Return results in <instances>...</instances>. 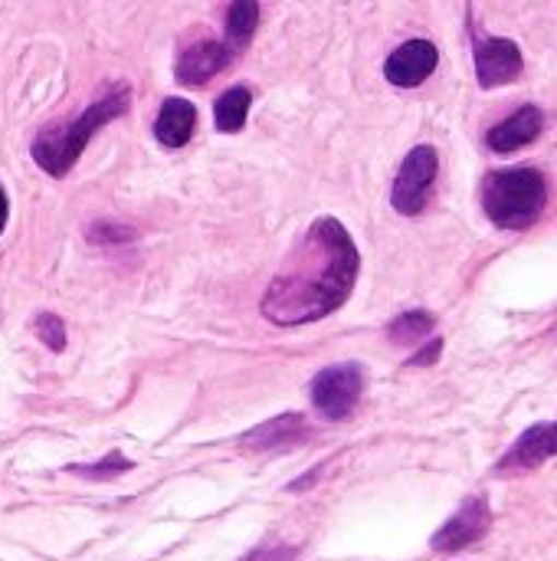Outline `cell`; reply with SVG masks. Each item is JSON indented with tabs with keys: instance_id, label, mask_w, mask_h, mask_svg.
I'll return each mask as SVG.
<instances>
[{
	"instance_id": "6da1fadb",
	"label": "cell",
	"mask_w": 557,
	"mask_h": 561,
	"mask_svg": "<svg viewBox=\"0 0 557 561\" xmlns=\"http://www.w3.org/2000/svg\"><path fill=\"white\" fill-rule=\"evenodd\" d=\"M358 270L361 256L351 233L335 217H322L269 283L259 312L282 329L318 322L348 302Z\"/></svg>"
},
{
	"instance_id": "7a4b0ae2",
	"label": "cell",
	"mask_w": 557,
	"mask_h": 561,
	"mask_svg": "<svg viewBox=\"0 0 557 561\" xmlns=\"http://www.w3.org/2000/svg\"><path fill=\"white\" fill-rule=\"evenodd\" d=\"M131 105V89L128 85H115L108 89L105 95H98L92 105H85L82 115H76L72 122H62V125H49L43 128L33 145H30V154L33 161L49 174V178H66L76 161L82 158L85 145L92 141V135L108 125L112 118L125 115Z\"/></svg>"
},
{
	"instance_id": "3957f363",
	"label": "cell",
	"mask_w": 557,
	"mask_h": 561,
	"mask_svg": "<svg viewBox=\"0 0 557 561\" xmlns=\"http://www.w3.org/2000/svg\"><path fill=\"white\" fill-rule=\"evenodd\" d=\"M483 210L499 230H529L548 204V181L535 168H502L483 181Z\"/></svg>"
},
{
	"instance_id": "277c9868",
	"label": "cell",
	"mask_w": 557,
	"mask_h": 561,
	"mask_svg": "<svg viewBox=\"0 0 557 561\" xmlns=\"http://www.w3.org/2000/svg\"><path fill=\"white\" fill-rule=\"evenodd\" d=\"M437 171H440V154L433 145H417L397 178H394V187H391V204L397 214L404 217H417L427 204H430V194H433V184H437Z\"/></svg>"
},
{
	"instance_id": "5b68a950",
	"label": "cell",
	"mask_w": 557,
	"mask_h": 561,
	"mask_svg": "<svg viewBox=\"0 0 557 561\" xmlns=\"http://www.w3.org/2000/svg\"><path fill=\"white\" fill-rule=\"evenodd\" d=\"M364 394V371L361 365H332L312 378V404L325 421H345L355 414Z\"/></svg>"
},
{
	"instance_id": "8992f818",
	"label": "cell",
	"mask_w": 557,
	"mask_h": 561,
	"mask_svg": "<svg viewBox=\"0 0 557 561\" xmlns=\"http://www.w3.org/2000/svg\"><path fill=\"white\" fill-rule=\"evenodd\" d=\"M492 526V513H489V503L486 496H469L460 513L453 519L443 523V529L430 539V549L437 556H450V552H463L469 546H476Z\"/></svg>"
},
{
	"instance_id": "52a82bcc",
	"label": "cell",
	"mask_w": 557,
	"mask_h": 561,
	"mask_svg": "<svg viewBox=\"0 0 557 561\" xmlns=\"http://www.w3.org/2000/svg\"><path fill=\"white\" fill-rule=\"evenodd\" d=\"M525 59L515 39L506 36H486L476 43V79L483 89H499L509 85L522 76Z\"/></svg>"
},
{
	"instance_id": "ba28073f",
	"label": "cell",
	"mask_w": 557,
	"mask_h": 561,
	"mask_svg": "<svg viewBox=\"0 0 557 561\" xmlns=\"http://www.w3.org/2000/svg\"><path fill=\"white\" fill-rule=\"evenodd\" d=\"M240 53L227 43V39H200V43H190L177 62H174V76L181 85H204L210 82L217 72H223Z\"/></svg>"
},
{
	"instance_id": "9c48e42d",
	"label": "cell",
	"mask_w": 557,
	"mask_h": 561,
	"mask_svg": "<svg viewBox=\"0 0 557 561\" xmlns=\"http://www.w3.org/2000/svg\"><path fill=\"white\" fill-rule=\"evenodd\" d=\"M440 62V53L430 39H407L401 43L387 62H384V76L391 85H401V89H417L420 82H427L433 76Z\"/></svg>"
},
{
	"instance_id": "30bf717a",
	"label": "cell",
	"mask_w": 557,
	"mask_h": 561,
	"mask_svg": "<svg viewBox=\"0 0 557 561\" xmlns=\"http://www.w3.org/2000/svg\"><path fill=\"white\" fill-rule=\"evenodd\" d=\"M552 457H557V421L529 427L512 444V450L499 460L496 473H529V470H538L542 463H548Z\"/></svg>"
},
{
	"instance_id": "8fae6325",
	"label": "cell",
	"mask_w": 557,
	"mask_h": 561,
	"mask_svg": "<svg viewBox=\"0 0 557 561\" xmlns=\"http://www.w3.org/2000/svg\"><path fill=\"white\" fill-rule=\"evenodd\" d=\"M309 437V421L305 414H279L272 421H263L256 424L253 431H246L240 437V447L243 450H256V454H266V450H286V447H295L299 440Z\"/></svg>"
},
{
	"instance_id": "7c38bea8",
	"label": "cell",
	"mask_w": 557,
	"mask_h": 561,
	"mask_svg": "<svg viewBox=\"0 0 557 561\" xmlns=\"http://www.w3.org/2000/svg\"><path fill=\"white\" fill-rule=\"evenodd\" d=\"M545 128V115L538 105H522L515 115H509L506 122L492 125L486 131V145L496 151V154H512L525 145H532Z\"/></svg>"
},
{
	"instance_id": "4fadbf2b",
	"label": "cell",
	"mask_w": 557,
	"mask_h": 561,
	"mask_svg": "<svg viewBox=\"0 0 557 561\" xmlns=\"http://www.w3.org/2000/svg\"><path fill=\"white\" fill-rule=\"evenodd\" d=\"M197 128V108L187 99H164L154 118V138L164 148H184Z\"/></svg>"
},
{
	"instance_id": "5bb4252c",
	"label": "cell",
	"mask_w": 557,
	"mask_h": 561,
	"mask_svg": "<svg viewBox=\"0 0 557 561\" xmlns=\"http://www.w3.org/2000/svg\"><path fill=\"white\" fill-rule=\"evenodd\" d=\"M250 102H253V95H250L246 85H230L217 99V105H213V125H217V131L236 135L246 125V118H250Z\"/></svg>"
},
{
	"instance_id": "9a60e30c",
	"label": "cell",
	"mask_w": 557,
	"mask_h": 561,
	"mask_svg": "<svg viewBox=\"0 0 557 561\" xmlns=\"http://www.w3.org/2000/svg\"><path fill=\"white\" fill-rule=\"evenodd\" d=\"M256 26H259V3H256V0H236V3H230V10H227V33H223V39H227L236 53H243V49L250 46Z\"/></svg>"
},
{
	"instance_id": "2e32d148",
	"label": "cell",
	"mask_w": 557,
	"mask_h": 561,
	"mask_svg": "<svg viewBox=\"0 0 557 561\" xmlns=\"http://www.w3.org/2000/svg\"><path fill=\"white\" fill-rule=\"evenodd\" d=\"M437 319L423 309H414V312H404L397 316L391 325H387V339L394 345H420L430 332H433Z\"/></svg>"
},
{
	"instance_id": "e0dca14e",
	"label": "cell",
	"mask_w": 557,
	"mask_h": 561,
	"mask_svg": "<svg viewBox=\"0 0 557 561\" xmlns=\"http://www.w3.org/2000/svg\"><path fill=\"white\" fill-rule=\"evenodd\" d=\"M128 470H131V460L121 457V450H108L98 463H72V467H66V473L82 477V480H115V477H121Z\"/></svg>"
},
{
	"instance_id": "ac0fdd59",
	"label": "cell",
	"mask_w": 557,
	"mask_h": 561,
	"mask_svg": "<svg viewBox=\"0 0 557 561\" xmlns=\"http://www.w3.org/2000/svg\"><path fill=\"white\" fill-rule=\"evenodd\" d=\"M33 332L36 339L49 348V352H62L66 348V325L56 312H39L33 319Z\"/></svg>"
},
{
	"instance_id": "d6986e66",
	"label": "cell",
	"mask_w": 557,
	"mask_h": 561,
	"mask_svg": "<svg viewBox=\"0 0 557 561\" xmlns=\"http://www.w3.org/2000/svg\"><path fill=\"white\" fill-rule=\"evenodd\" d=\"M138 233L131 230V227H121V224H105V220H98V224H92L89 227V240L92 243H131Z\"/></svg>"
},
{
	"instance_id": "ffe728a7",
	"label": "cell",
	"mask_w": 557,
	"mask_h": 561,
	"mask_svg": "<svg viewBox=\"0 0 557 561\" xmlns=\"http://www.w3.org/2000/svg\"><path fill=\"white\" fill-rule=\"evenodd\" d=\"M295 559H299V549H295V546L269 542V546H259V549L246 552V559H240V561H295Z\"/></svg>"
},
{
	"instance_id": "44dd1931",
	"label": "cell",
	"mask_w": 557,
	"mask_h": 561,
	"mask_svg": "<svg viewBox=\"0 0 557 561\" xmlns=\"http://www.w3.org/2000/svg\"><path fill=\"white\" fill-rule=\"evenodd\" d=\"M440 352H443V342H440V339H433V342H430V348L417 352V355H414V358H410L407 365H410V368H423V365H433V362L440 358Z\"/></svg>"
},
{
	"instance_id": "7402d4cb",
	"label": "cell",
	"mask_w": 557,
	"mask_h": 561,
	"mask_svg": "<svg viewBox=\"0 0 557 561\" xmlns=\"http://www.w3.org/2000/svg\"><path fill=\"white\" fill-rule=\"evenodd\" d=\"M7 214H10V204H7V191H3V184H0V233H3V227H7Z\"/></svg>"
}]
</instances>
